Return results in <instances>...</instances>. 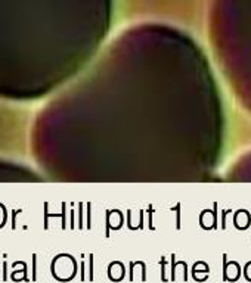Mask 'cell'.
Returning <instances> with one entry per match:
<instances>
[{"label":"cell","instance_id":"obj_1","mask_svg":"<svg viewBox=\"0 0 251 283\" xmlns=\"http://www.w3.org/2000/svg\"><path fill=\"white\" fill-rule=\"evenodd\" d=\"M237 276H240V269L235 264H231L228 272H225V279L228 278V279L234 281V279H237Z\"/></svg>","mask_w":251,"mask_h":283},{"label":"cell","instance_id":"obj_2","mask_svg":"<svg viewBox=\"0 0 251 283\" xmlns=\"http://www.w3.org/2000/svg\"><path fill=\"white\" fill-rule=\"evenodd\" d=\"M111 278L116 279V281L122 279V278H123V266L114 264V266L111 267Z\"/></svg>","mask_w":251,"mask_h":283},{"label":"cell","instance_id":"obj_3","mask_svg":"<svg viewBox=\"0 0 251 283\" xmlns=\"http://www.w3.org/2000/svg\"><path fill=\"white\" fill-rule=\"evenodd\" d=\"M246 272H247V278H249V279H251V267L250 266L247 267V270H246Z\"/></svg>","mask_w":251,"mask_h":283}]
</instances>
